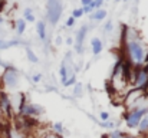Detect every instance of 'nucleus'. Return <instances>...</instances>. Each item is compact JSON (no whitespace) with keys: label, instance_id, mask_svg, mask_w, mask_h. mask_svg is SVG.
I'll return each instance as SVG.
<instances>
[{"label":"nucleus","instance_id":"15","mask_svg":"<svg viewBox=\"0 0 148 138\" xmlns=\"http://www.w3.org/2000/svg\"><path fill=\"white\" fill-rule=\"evenodd\" d=\"M23 19H25L26 22H29V23H33V22H36V17H35V14H33V10H32L30 7L25 9V12H23Z\"/></svg>","mask_w":148,"mask_h":138},{"label":"nucleus","instance_id":"14","mask_svg":"<svg viewBox=\"0 0 148 138\" xmlns=\"http://www.w3.org/2000/svg\"><path fill=\"white\" fill-rule=\"evenodd\" d=\"M26 25H27V22L25 19H19V20L14 22V29H16V33L19 36H22L26 32Z\"/></svg>","mask_w":148,"mask_h":138},{"label":"nucleus","instance_id":"1","mask_svg":"<svg viewBox=\"0 0 148 138\" xmlns=\"http://www.w3.org/2000/svg\"><path fill=\"white\" fill-rule=\"evenodd\" d=\"M124 58H127L134 66L137 65H144V58H145V46L143 41H134V42H127L124 43Z\"/></svg>","mask_w":148,"mask_h":138},{"label":"nucleus","instance_id":"30","mask_svg":"<svg viewBox=\"0 0 148 138\" xmlns=\"http://www.w3.org/2000/svg\"><path fill=\"white\" fill-rule=\"evenodd\" d=\"M118 138H135V137H134V135H130V134H127V133L122 131V134H121Z\"/></svg>","mask_w":148,"mask_h":138},{"label":"nucleus","instance_id":"28","mask_svg":"<svg viewBox=\"0 0 148 138\" xmlns=\"http://www.w3.org/2000/svg\"><path fill=\"white\" fill-rule=\"evenodd\" d=\"M103 1H105V0H94V6H95V10H97V9H101V7H102Z\"/></svg>","mask_w":148,"mask_h":138},{"label":"nucleus","instance_id":"16","mask_svg":"<svg viewBox=\"0 0 148 138\" xmlns=\"http://www.w3.org/2000/svg\"><path fill=\"white\" fill-rule=\"evenodd\" d=\"M50 131L62 137V135H63V133H65V128H63L62 122H55V124H53V125L50 127Z\"/></svg>","mask_w":148,"mask_h":138},{"label":"nucleus","instance_id":"27","mask_svg":"<svg viewBox=\"0 0 148 138\" xmlns=\"http://www.w3.org/2000/svg\"><path fill=\"white\" fill-rule=\"evenodd\" d=\"M42 81V73H35L33 76H32V82H35V84H39Z\"/></svg>","mask_w":148,"mask_h":138},{"label":"nucleus","instance_id":"10","mask_svg":"<svg viewBox=\"0 0 148 138\" xmlns=\"http://www.w3.org/2000/svg\"><path fill=\"white\" fill-rule=\"evenodd\" d=\"M102 49H103L102 41H101L99 38H92V39H91V50H92V53H94L95 56H98L99 53L102 52Z\"/></svg>","mask_w":148,"mask_h":138},{"label":"nucleus","instance_id":"2","mask_svg":"<svg viewBox=\"0 0 148 138\" xmlns=\"http://www.w3.org/2000/svg\"><path fill=\"white\" fill-rule=\"evenodd\" d=\"M0 84H1V88L14 91L20 84V72L14 66L7 65L0 75Z\"/></svg>","mask_w":148,"mask_h":138},{"label":"nucleus","instance_id":"3","mask_svg":"<svg viewBox=\"0 0 148 138\" xmlns=\"http://www.w3.org/2000/svg\"><path fill=\"white\" fill-rule=\"evenodd\" d=\"M148 114V104H143L137 108H132V109H128L124 112V121H125V125L127 128L130 130H137L138 124L141 122L143 117Z\"/></svg>","mask_w":148,"mask_h":138},{"label":"nucleus","instance_id":"8","mask_svg":"<svg viewBox=\"0 0 148 138\" xmlns=\"http://www.w3.org/2000/svg\"><path fill=\"white\" fill-rule=\"evenodd\" d=\"M86 33H88V26L84 25L81 26V29L76 32L75 35V42H73V47H75V52L76 53H82L84 52V42H85V38H86Z\"/></svg>","mask_w":148,"mask_h":138},{"label":"nucleus","instance_id":"9","mask_svg":"<svg viewBox=\"0 0 148 138\" xmlns=\"http://www.w3.org/2000/svg\"><path fill=\"white\" fill-rule=\"evenodd\" d=\"M36 32H38V35H39V39H40V41H43V42H46V41H48L46 23H45L43 20H39V22H36Z\"/></svg>","mask_w":148,"mask_h":138},{"label":"nucleus","instance_id":"5","mask_svg":"<svg viewBox=\"0 0 148 138\" xmlns=\"http://www.w3.org/2000/svg\"><path fill=\"white\" fill-rule=\"evenodd\" d=\"M62 12H63V6H62V1L60 0H49L48 1V20L52 26H56V23L59 22L60 16H62Z\"/></svg>","mask_w":148,"mask_h":138},{"label":"nucleus","instance_id":"36","mask_svg":"<svg viewBox=\"0 0 148 138\" xmlns=\"http://www.w3.org/2000/svg\"><path fill=\"white\" fill-rule=\"evenodd\" d=\"M115 1H116V3H118V1H121V0H115Z\"/></svg>","mask_w":148,"mask_h":138},{"label":"nucleus","instance_id":"22","mask_svg":"<svg viewBox=\"0 0 148 138\" xmlns=\"http://www.w3.org/2000/svg\"><path fill=\"white\" fill-rule=\"evenodd\" d=\"M82 10H84V14H91L95 10V6H94V3L89 6H82Z\"/></svg>","mask_w":148,"mask_h":138},{"label":"nucleus","instance_id":"11","mask_svg":"<svg viewBox=\"0 0 148 138\" xmlns=\"http://www.w3.org/2000/svg\"><path fill=\"white\" fill-rule=\"evenodd\" d=\"M106 14H108V12L101 7V9L94 10V12L89 14V19H91V20H95V22H101V20H103V19L106 17Z\"/></svg>","mask_w":148,"mask_h":138},{"label":"nucleus","instance_id":"40","mask_svg":"<svg viewBox=\"0 0 148 138\" xmlns=\"http://www.w3.org/2000/svg\"><path fill=\"white\" fill-rule=\"evenodd\" d=\"M105 1H108V0H105Z\"/></svg>","mask_w":148,"mask_h":138},{"label":"nucleus","instance_id":"7","mask_svg":"<svg viewBox=\"0 0 148 138\" xmlns=\"http://www.w3.org/2000/svg\"><path fill=\"white\" fill-rule=\"evenodd\" d=\"M45 112V109L38 105V104H33V102H26L20 111L16 114V115H20V117H25V118H32V119H36L38 117H40L42 114Z\"/></svg>","mask_w":148,"mask_h":138},{"label":"nucleus","instance_id":"20","mask_svg":"<svg viewBox=\"0 0 148 138\" xmlns=\"http://www.w3.org/2000/svg\"><path fill=\"white\" fill-rule=\"evenodd\" d=\"M82 16H84L82 7H78V9H73V10H72V17H73V19H81Z\"/></svg>","mask_w":148,"mask_h":138},{"label":"nucleus","instance_id":"32","mask_svg":"<svg viewBox=\"0 0 148 138\" xmlns=\"http://www.w3.org/2000/svg\"><path fill=\"white\" fill-rule=\"evenodd\" d=\"M6 66H7V63H6L4 60H1V59H0V68H1V69H4Z\"/></svg>","mask_w":148,"mask_h":138},{"label":"nucleus","instance_id":"35","mask_svg":"<svg viewBox=\"0 0 148 138\" xmlns=\"http://www.w3.org/2000/svg\"><path fill=\"white\" fill-rule=\"evenodd\" d=\"M27 138H38V137H36L35 134H32V135H27Z\"/></svg>","mask_w":148,"mask_h":138},{"label":"nucleus","instance_id":"24","mask_svg":"<svg viewBox=\"0 0 148 138\" xmlns=\"http://www.w3.org/2000/svg\"><path fill=\"white\" fill-rule=\"evenodd\" d=\"M73 95H75V96H81V95H82V85H81V84H75Z\"/></svg>","mask_w":148,"mask_h":138},{"label":"nucleus","instance_id":"19","mask_svg":"<svg viewBox=\"0 0 148 138\" xmlns=\"http://www.w3.org/2000/svg\"><path fill=\"white\" fill-rule=\"evenodd\" d=\"M75 84H76V75H75V73H73L72 76H69L66 81L62 82V85L66 87V88H68V87H72V85H75Z\"/></svg>","mask_w":148,"mask_h":138},{"label":"nucleus","instance_id":"29","mask_svg":"<svg viewBox=\"0 0 148 138\" xmlns=\"http://www.w3.org/2000/svg\"><path fill=\"white\" fill-rule=\"evenodd\" d=\"M81 3H82V6H89L94 3V0H81Z\"/></svg>","mask_w":148,"mask_h":138},{"label":"nucleus","instance_id":"34","mask_svg":"<svg viewBox=\"0 0 148 138\" xmlns=\"http://www.w3.org/2000/svg\"><path fill=\"white\" fill-rule=\"evenodd\" d=\"M144 65H148V49L145 52V58H144Z\"/></svg>","mask_w":148,"mask_h":138},{"label":"nucleus","instance_id":"18","mask_svg":"<svg viewBox=\"0 0 148 138\" xmlns=\"http://www.w3.org/2000/svg\"><path fill=\"white\" fill-rule=\"evenodd\" d=\"M99 127L101 128H108V130H115L116 128V122H114V121H101L99 122Z\"/></svg>","mask_w":148,"mask_h":138},{"label":"nucleus","instance_id":"38","mask_svg":"<svg viewBox=\"0 0 148 138\" xmlns=\"http://www.w3.org/2000/svg\"><path fill=\"white\" fill-rule=\"evenodd\" d=\"M0 89H1V84H0Z\"/></svg>","mask_w":148,"mask_h":138},{"label":"nucleus","instance_id":"6","mask_svg":"<svg viewBox=\"0 0 148 138\" xmlns=\"http://www.w3.org/2000/svg\"><path fill=\"white\" fill-rule=\"evenodd\" d=\"M0 114L6 119H10L14 115V109H13V105H12L10 95L4 89H0Z\"/></svg>","mask_w":148,"mask_h":138},{"label":"nucleus","instance_id":"23","mask_svg":"<svg viewBox=\"0 0 148 138\" xmlns=\"http://www.w3.org/2000/svg\"><path fill=\"white\" fill-rule=\"evenodd\" d=\"M40 138H62V137H60V135H58V134H55V133H52L50 130H48V131H46V133H45Z\"/></svg>","mask_w":148,"mask_h":138},{"label":"nucleus","instance_id":"12","mask_svg":"<svg viewBox=\"0 0 148 138\" xmlns=\"http://www.w3.org/2000/svg\"><path fill=\"white\" fill-rule=\"evenodd\" d=\"M137 130H138L140 135H145V137L148 135V114H145V115L143 117V119H141V122L138 124Z\"/></svg>","mask_w":148,"mask_h":138},{"label":"nucleus","instance_id":"13","mask_svg":"<svg viewBox=\"0 0 148 138\" xmlns=\"http://www.w3.org/2000/svg\"><path fill=\"white\" fill-rule=\"evenodd\" d=\"M23 42L19 41V39H12V41H3L0 39V50H4V49H9V47H13V46H19L22 45Z\"/></svg>","mask_w":148,"mask_h":138},{"label":"nucleus","instance_id":"26","mask_svg":"<svg viewBox=\"0 0 148 138\" xmlns=\"http://www.w3.org/2000/svg\"><path fill=\"white\" fill-rule=\"evenodd\" d=\"M109 112H106V111H101V114H99V118H101V121H108L109 119Z\"/></svg>","mask_w":148,"mask_h":138},{"label":"nucleus","instance_id":"37","mask_svg":"<svg viewBox=\"0 0 148 138\" xmlns=\"http://www.w3.org/2000/svg\"><path fill=\"white\" fill-rule=\"evenodd\" d=\"M124 1H130V0H124Z\"/></svg>","mask_w":148,"mask_h":138},{"label":"nucleus","instance_id":"25","mask_svg":"<svg viewBox=\"0 0 148 138\" xmlns=\"http://www.w3.org/2000/svg\"><path fill=\"white\" fill-rule=\"evenodd\" d=\"M75 22H76V19H73V17L71 16V17H68V19H66V22H65V26H66V27H72V26L75 25Z\"/></svg>","mask_w":148,"mask_h":138},{"label":"nucleus","instance_id":"21","mask_svg":"<svg viewBox=\"0 0 148 138\" xmlns=\"http://www.w3.org/2000/svg\"><path fill=\"white\" fill-rule=\"evenodd\" d=\"M112 30H114V23H112V20H108L105 23V26H103V32L105 33H111Z\"/></svg>","mask_w":148,"mask_h":138},{"label":"nucleus","instance_id":"39","mask_svg":"<svg viewBox=\"0 0 148 138\" xmlns=\"http://www.w3.org/2000/svg\"><path fill=\"white\" fill-rule=\"evenodd\" d=\"M145 66H147V69H148V65H145Z\"/></svg>","mask_w":148,"mask_h":138},{"label":"nucleus","instance_id":"33","mask_svg":"<svg viewBox=\"0 0 148 138\" xmlns=\"http://www.w3.org/2000/svg\"><path fill=\"white\" fill-rule=\"evenodd\" d=\"M66 43L68 45H73V39L72 38H66Z\"/></svg>","mask_w":148,"mask_h":138},{"label":"nucleus","instance_id":"17","mask_svg":"<svg viewBox=\"0 0 148 138\" xmlns=\"http://www.w3.org/2000/svg\"><path fill=\"white\" fill-rule=\"evenodd\" d=\"M26 55H27L29 62H32V63H38V62H39V59H38L36 53H35V52H33L30 47H26Z\"/></svg>","mask_w":148,"mask_h":138},{"label":"nucleus","instance_id":"31","mask_svg":"<svg viewBox=\"0 0 148 138\" xmlns=\"http://www.w3.org/2000/svg\"><path fill=\"white\" fill-rule=\"evenodd\" d=\"M55 43H56L58 46H59V45H62V38H60V36H58V38L55 39Z\"/></svg>","mask_w":148,"mask_h":138},{"label":"nucleus","instance_id":"4","mask_svg":"<svg viewBox=\"0 0 148 138\" xmlns=\"http://www.w3.org/2000/svg\"><path fill=\"white\" fill-rule=\"evenodd\" d=\"M130 87H131V88H137V89H143V91L147 89V87H148V69H147L145 65H137V66H134Z\"/></svg>","mask_w":148,"mask_h":138}]
</instances>
